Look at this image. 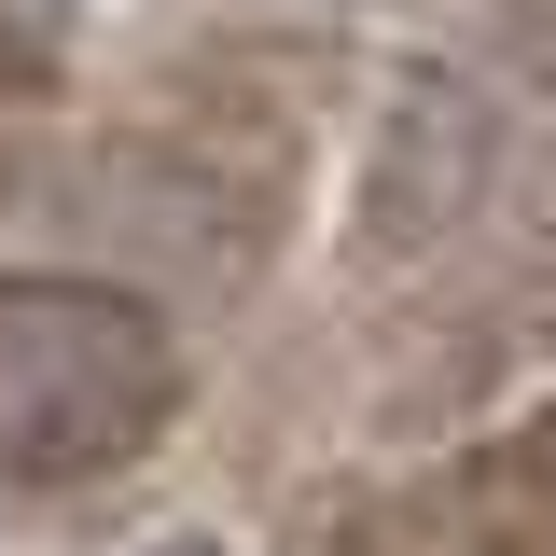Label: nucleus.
<instances>
[{
	"label": "nucleus",
	"instance_id": "nucleus-2",
	"mask_svg": "<svg viewBox=\"0 0 556 556\" xmlns=\"http://www.w3.org/2000/svg\"><path fill=\"white\" fill-rule=\"evenodd\" d=\"M126 556H223V543H195V529H167V543H126Z\"/></svg>",
	"mask_w": 556,
	"mask_h": 556
},
{
	"label": "nucleus",
	"instance_id": "nucleus-1",
	"mask_svg": "<svg viewBox=\"0 0 556 556\" xmlns=\"http://www.w3.org/2000/svg\"><path fill=\"white\" fill-rule=\"evenodd\" d=\"M181 417V334L126 278L14 265L0 278V486H98Z\"/></svg>",
	"mask_w": 556,
	"mask_h": 556
}]
</instances>
